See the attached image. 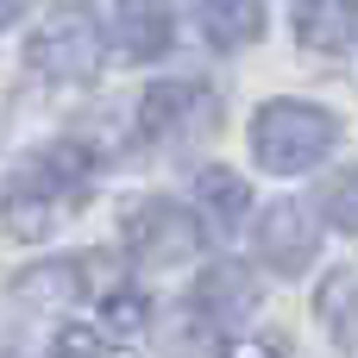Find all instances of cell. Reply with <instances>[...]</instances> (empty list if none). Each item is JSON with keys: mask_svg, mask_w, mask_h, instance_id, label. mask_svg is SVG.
Returning <instances> with one entry per match:
<instances>
[{"mask_svg": "<svg viewBox=\"0 0 358 358\" xmlns=\"http://www.w3.org/2000/svg\"><path fill=\"white\" fill-rule=\"evenodd\" d=\"M252 239H258V258L271 271H283V277H296V271L315 264V227H308V214L296 201H271L258 214V233Z\"/></svg>", "mask_w": 358, "mask_h": 358, "instance_id": "5b68a950", "label": "cell"}, {"mask_svg": "<svg viewBox=\"0 0 358 358\" xmlns=\"http://www.w3.org/2000/svg\"><path fill=\"white\" fill-rule=\"evenodd\" d=\"M25 57H31V69H44V76L76 82V76H94V63H101V38H94L88 19H57V25H44V31L31 38Z\"/></svg>", "mask_w": 358, "mask_h": 358, "instance_id": "8992f818", "label": "cell"}, {"mask_svg": "<svg viewBox=\"0 0 358 358\" xmlns=\"http://www.w3.org/2000/svg\"><path fill=\"white\" fill-rule=\"evenodd\" d=\"M101 308H107V321H113V327H145V302H138V296H126V289H107V302H101Z\"/></svg>", "mask_w": 358, "mask_h": 358, "instance_id": "2e32d148", "label": "cell"}, {"mask_svg": "<svg viewBox=\"0 0 358 358\" xmlns=\"http://www.w3.org/2000/svg\"><path fill=\"white\" fill-rule=\"evenodd\" d=\"M113 38H120V50L132 63H145V57H164L170 50V19H164L157 0H126L113 13Z\"/></svg>", "mask_w": 358, "mask_h": 358, "instance_id": "30bf717a", "label": "cell"}, {"mask_svg": "<svg viewBox=\"0 0 358 358\" xmlns=\"http://www.w3.org/2000/svg\"><path fill=\"white\" fill-rule=\"evenodd\" d=\"M88 182V157L76 145H50L38 157H19L13 164V182H6V227L13 239H31L57 220V208H69Z\"/></svg>", "mask_w": 358, "mask_h": 358, "instance_id": "6da1fadb", "label": "cell"}, {"mask_svg": "<svg viewBox=\"0 0 358 358\" xmlns=\"http://www.w3.org/2000/svg\"><path fill=\"white\" fill-rule=\"evenodd\" d=\"M195 19L214 50H239L264 31V0H195Z\"/></svg>", "mask_w": 358, "mask_h": 358, "instance_id": "52a82bcc", "label": "cell"}, {"mask_svg": "<svg viewBox=\"0 0 358 358\" xmlns=\"http://www.w3.org/2000/svg\"><path fill=\"white\" fill-rule=\"evenodd\" d=\"M50 358H132V352L113 346V340L94 334V327H57V334H50Z\"/></svg>", "mask_w": 358, "mask_h": 358, "instance_id": "5bb4252c", "label": "cell"}, {"mask_svg": "<svg viewBox=\"0 0 358 358\" xmlns=\"http://www.w3.org/2000/svg\"><path fill=\"white\" fill-rule=\"evenodd\" d=\"M126 245H132V258L145 271H170V264H189L208 245V233L176 201H132L126 208Z\"/></svg>", "mask_w": 358, "mask_h": 358, "instance_id": "3957f363", "label": "cell"}, {"mask_svg": "<svg viewBox=\"0 0 358 358\" xmlns=\"http://www.w3.org/2000/svg\"><path fill=\"white\" fill-rule=\"evenodd\" d=\"M296 38L315 50H346L358 38V0H296Z\"/></svg>", "mask_w": 358, "mask_h": 358, "instance_id": "ba28073f", "label": "cell"}, {"mask_svg": "<svg viewBox=\"0 0 358 358\" xmlns=\"http://www.w3.org/2000/svg\"><path fill=\"white\" fill-rule=\"evenodd\" d=\"M82 277H88V258L76 264V258H50V264H31V271H19L13 277V302H25V308H57V302H76L82 296Z\"/></svg>", "mask_w": 358, "mask_h": 358, "instance_id": "9c48e42d", "label": "cell"}, {"mask_svg": "<svg viewBox=\"0 0 358 358\" xmlns=\"http://www.w3.org/2000/svg\"><path fill=\"white\" fill-rule=\"evenodd\" d=\"M220 358H277V340H227Z\"/></svg>", "mask_w": 358, "mask_h": 358, "instance_id": "e0dca14e", "label": "cell"}, {"mask_svg": "<svg viewBox=\"0 0 358 358\" xmlns=\"http://www.w3.org/2000/svg\"><path fill=\"white\" fill-rule=\"evenodd\" d=\"M321 208H327V220L340 227V233H358V176H334L327 189H321Z\"/></svg>", "mask_w": 358, "mask_h": 358, "instance_id": "9a60e30c", "label": "cell"}, {"mask_svg": "<svg viewBox=\"0 0 358 358\" xmlns=\"http://www.w3.org/2000/svg\"><path fill=\"white\" fill-rule=\"evenodd\" d=\"M195 201L208 208V220H214L220 233H233V227L245 220V176H233V170H201V176H195Z\"/></svg>", "mask_w": 358, "mask_h": 358, "instance_id": "7c38bea8", "label": "cell"}, {"mask_svg": "<svg viewBox=\"0 0 358 358\" xmlns=\"http://www.w3.org/2000/svg\"><path fill=\"white\" fill-rule=\"evenodd\" d=\"M195 308H201V315H239V308H252V283H245L239 271H214V277H201Z\"/></svg>", "mask_w": 358, "mask_h": 358, "instance_id": "4fadbf2b", "label": "cell"}, {"mask_svg": "<svg viewBox=\"0 0 358 358\" xmlns=\"http://www.w3.org/2000/svg\"><path fill=\"white\" fill-rule=\"evenodd\" d=\"M315 315H321V327H327V340H334V346H358V283L346 277V271L321 283Z\"/></svg>", "mask_w": 358, "mask_h": 358, "instance_id": "8fae6325", "label": "cell"}, {"mask_svg": "<svg viewBox=\"0 0 358 358\" xmlns=\"http://www.w3.org/2000/svg\"><path fill=\"white\" fill-rule=\"evenodd\" d=\"M201 126H214V88H201V82L145 88V101H138V132L145 138H182V132H201Z\"/></svg>", "mask_w": 358, "mask_h": 358, "instance_id": "277c9868", "label": "cell"}, {"mask_svg": "<svg viewBox=\"0 0 358 358\" xmlns=\"http://www.w3.org/2000/svg\"><path fill=\"white\" fill-rule=\"evenodd\" d=\"M334 145H340V120H334L327 107H308V101H271V107H258V120H252V151H258V164L277 170V176L315 170Z\"/></svg>", "mask_w": 358, "mask_h": 358, "instance_id": "7a4b0ae2", "label": "cell"}]
</instances>
